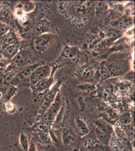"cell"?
Instances as JSON below:
<instances>
[{"label": "cell", "instance_id": "cell-13", "mask_svg": "<svg viewBox=\"0 0 135 151\" xmlns=\"http://www.w3.org/2000/svg\"><path fill=\"white\" fill-rule=\"evenodd\" d=\"M94 124L96 127L106 134H111L114 132L113 125H112L110 122H108L104 119H99L96 120L94 122Z\"/></svg>", "mask_w": 135, "mask_h": 151}, {"label": "cell", "instance_id": "cell-33", "mask_svg": "<svg viewBox=\"0 0 135 151\" xmlns=\"http://www.w3.org/2000/svg\"><path fill=\"white\" fill-rule=\"evenodd\" d=\"M78 101H79V104H80V106L81 110L83 111L85 109L86 107V103L85 100H84V98L83 97H79L78 98Z\"/></svg>", "mask_w": 135, "mask_h": 151}, {"label": "cell", "instance_id": "cell-20", "mask_svg": "<svg viewBox=\"0 0 135 151\" xmlns=\"http://www.w3.org/2000/svg\"><path fill=\"white\" fill-rule=\"evenodd\" d=\"M132 114L130 112H125L122 113L119 119V123L121 125L123 126H128L132 124Z\"/></svg>", "mask_w": 135, "mask_h": 151}, {"label": "cell", "instance_id": "cell-2", "mask_svg": "<svg viewBox=\"0 0 135 151\" xmlns=\"http://www.w3.org/2000/svg\"><path fill=\"white\" fill-rule=\"evenodd\" d=\"M61 83L60 81L55 83V84L50 88L45 96L43 97L38 110V113L43 115L45 110L50 106L56 98L57 94L59 92Z\"/></svg>", "mask_w": 135, "mask_h": 151}, {"label": "cell", "instance_id": "cell-22", "mask_svg": "<svg viewBox=\"0 0 135 151\" xmlns=\"http://www.w3.org/2000/svg\"><path fill=\"white\" fill-rule=\"evenodd\" d=\"M50 125L51 124L45 122H37L33 129L34 132H48L50 130Z\"/></svg>", "mask_w": 135, "mask_h": 151}, {"label": "cell", "instance_id": "cell-10", "mask_svg": "<svg viewBox=\"0 0 135 151\" xmlns=\"http://www.w3.org/2000/svg\"><path fill=\"white\" fill-rule=\"evenodd\" d=\"M62 139L65 146H70L75 142L77 137L72 129L64 128L62 131Z\"/></svg>", "mask_w": 135, "mask_h": 151}, {"label": "cell", "instance_id": "cell-27", "mask_svg": "<svg viewBox=\"0 0 135 151\" xmlns=\"http://www.w3.org/2000/svg\"><path fill=\"white\" fill-rule=\"evenodd\" d=\"M95 6L98 10L101 12H106L108 10L109 6L108 3L105 1H97L95 4Z\"/></svg>", "mask_w": 135, "mask_h": 151}, {"label": "cell", "instance_id": "cell-31", "mask_svg": "<svg viewBox=\"0 0 135 151\" xmlns=\"http://www.w3.org/2000/svg\"><path fill=\"white\" fill-rule=\"evenodd\" d=\"M6 109L9 112H14L15 110V107L13 103H11L10 102H8L6 104Z\"/></svg>", "mask_w": 135, "mask_h": 151}, {"label": "cell", "instance_id": "cell-9", "mask_svg": "<svg viewBox=\"0 0 135 151\" xmlns=\"http://www.w3.org/2000/svg\"><path fill=\"white\" fill-rule=\"evenodd\" d=\"M80 54L79 48L75 47L65 46L60 55L59 58L63 59H69L74 60L77 58Z\"/></svg>", "mask_w": 135, "mask_h": 151}, {"label": "cell", "instance_id": "cell-17", "mask_svg": "<svg viewBox=\"0 0 135 151\" xmlns=\"http://www.w3.org/2000/svg\"><path fill=\"white\" fill-rule=\"evenodd\" d=\"M43 65H44V64L41 61H40L38 63H36L35 64L28 65L23 69L22 71L21 72V74L23 77L26 78H29L34 70H35L38 68Z\"/></svg>", "mask_w": 135, "mask_h": 151}, {"label": "cell", "instance_id": "cell-7", "mask_svg": "<svg viewBox=\"0 0 135 151\" xmlns=\"http://www.w3.org/2000/svg\"><path fill=\"white\" fill-rule=\"evenodd\" d=\"M133 24V19L128 16H121L118 19L111 21L110 25L113 28L118 29L121 31V30L127 29L132 25Z\"/></svg>", "mask_w": 135, "mask_h": 151}, {"label": "cell", "instance_id": "cell-23", "mask_svg": "<svg viewBox=\"0 0 135 151\" xmlns=\"http://www.w3.org/2000/svg\"><path fill=\"white\" fill-rule=\"evenodd\" d=\"M19 142L21 148L24 151H28L29 148V142L27 136L24 133H21L19 136Z\"/></svg>", "mask_w": 135, "mask_h": 151}, {"label": "cell", "instance_id": "cell-35", "mask_svg": "<svg viewBox=\"0 0 135 151\" xmlns=\"http://www.w3.org/2000/svg\"><path fill=\"white\" fill-rule=\"evenodd\" d=\"M14 87H10L9 89L7 91V96H10L11 95L13 94V93L14 92Z\"/></svg>", "mask_w": 135, "mask_h": 151}, {"label": "cell", "instance_id": "cell-5", "mask_svg": "<svg viewBox=\"0 0 135 151\" xmlns=\"http://www.w3.org/2000/svg\"><path fill=\"white\" fill-rule=\"evenodd\" d=\"M53 72L51 67L48 65H43L34 70L29 77L30 81L32 85L42 81L44 79L50 77Z\"/></svg>", "mask_w": 135, "mask_h": 151}, {"label": "cell", "instance_id": "cell-28", "mask_svg": "<svg viewBox=\"0 0 135 151\" xmlns=\"http://www.w3.org/2000/svg\"><path fill=\"white\" fill-rule=\"evenodd\" d=\"M22 9L25 12H29L32 11L35 8V5L34 4L31 2L26 1L24 2V3L22 4Z\"/></svg>", "mask_w": 135, "mask_h": 151}, {"label": "cell", "instance_id": "cell-37", "mask_svg": "<svg viewBox=\"0 0 135 151\" xmlns=\"http://www.w3.org/2000/svg\"><path fill=\"white\" fill-rule=\"evenodd\" d=\"M2 42V39L1 38V37H0V43H1Z\"/></svg>", "mask_w": 135, "mask_h": 151}, {"label": "cell", "instance_id": "cell-15", "mask_svg": "<svg viewBox=\"0 0 135 151\" xmlns=\"http://www.w3.org/2000/svg\"><path fill=\"white\" fill-rule=\"evenodd\" d=\"M110 77V74L108 69L104 65H103L98 67L97 70H95L93 80L95 79L97 81H103Z\"/></svg>", "mask_w": 135, "mask_h": 151}, {"label": "cell", "instance_id": "cell-14", "mask_svg": "<svg viewBox=\"0 0 135 151\" xmlns=\"http://www.w3.org/2000/svg\"><path fill=\"white\" fill-rule=\"evenodd\" d=\"M113 128L114 132L116 134L117 137H118V139L126 147L128 142L129 139L126 132L124 130L123 127H122L120 123L116 124L115 125H113Z\"/></svg>", "mask_w": 135, "mask_h": 151}, {"label": "cell", "instance_id": "cell-16", "mask_svg": "<svg viewBox=\"0 0 135 151\" xmlns=\"http://www.w3.org/2000/svg\"><path fill=\"white\" fill-rule=\"evenodd\" d=\"M96 139L99 142L100 144L104 146H108L110 139L111 137V134H106L105 132H103V131L95 127V129Z\"/></svg>", "mask_w": 135, "mask_h": 151}, {"label": "cell", "instance_id": "cell-24", "mask_svg": "<svg viewBox=\"0 0 135 151\" xmlns=\"http://www.w3.org/2000/svg\"><path fill=\"white\" fill-rule=\"evenodd\" d=\"M122 31L115 28H110L106 33V37L110 39H116L122 35Z\"/></svg>", "mask_w": 135, "mask_h": 151}, {"label": "cell", "instance_id": "cell-11", "mask_svg": "<svg viewBox=\"0 0 135 151\" xmlns=\"http://www.w3.org/2000/svg\"><path fill=\"white\" fill-rule=\"evenodd\" d=\"M108 147L111 151H124L126 148V146L118 139L114 132L111 134Z\"/></svg>", "mask_w": 135, "mask_h": 151}, {"label": "cell", "instance_id": "cell-36", "mask_svg": "<svg viewBox=\"0 0 135 151\" xmlns=\"http://www.w3.org/2000/svg\"><path fill=\"white\" fill-rule=\"evenodd\" d=\"M2 93H1V92H0V98H1V97H2Z\"/></svg>", "mask_w": 135, "mask_h": 151}, {"label": "cell", "instance_id": "cell-32", "mask_svg": "<svg viewBox=\"0 0 135 151\" xmlns=\"http://www.w3.org/2000/svg\"><path fill=\"white\" fill-rule=\"evenodd\" d=\"M28 151H38L36 145L34 142V141H33L32 139L30 141L29 148H28Z\"/></svg>", "mask_w": 135, "mask_h": 151}, {"label": "cell", "instance_id": "cell-21", "mask_svg": "<svg viewBox=\"0 0 135 151\" xmlns=\"http://www.w3.org/2000/svg\"><path fill=\"white\" fill-rule=\"evenodd\" d=\"M38 141L42 144H49L51 142V139L48 132H34Z\"/></svg>", "mask_w": 135, "mask_h": 151}, {"label": "cell", "instance_id": "cell-34", "mask_svg": "<svg viewBox=\"0 0 135 151\" xmlns=\"http://www.w3.org/2000/svg\"><path fill=\"white\" fill-rule=\"evenodd\" d=\"M15 76V74L14 73H10L6 75L5 77L6 81L8 83L11 82Z\"/></svg>", "mask_w": 135, "mask_h": 151}, {"label": "cell", "instance_id": "cell-25", "mask_svg": "<svg viewBox=\"0 0 135 151\" xmlns=\"http://www.w3.org/2000/svg\"><path fill=\"white\" fill-rule=\"evenodd\" d=\"M49 26V23L45 20H42L36 24L35 26V31L38 33H40V35L45 33L44 30H46L48 27Z\"/></svg>", "mask_w": 135, "mask_h": 151}, {"label": "cell", "instance_id": "cell-1", "mask_svg": "<svg viewBox=\"0 0 135 151\" xmlns=\"http://www.w3.org/2000/svg\"><path fill=\"white\" fill-rule=\"evenodd\" d=\"M104 66L108 69L110 77H116L126 73L129 69V64L125 59H118L107 62Z\"/></svg>", "mask_w": 135, "mask_h": 151}, {"label": "cell", "instance_id": "cell-8", "mask_svg": "<svg viewBox=\"0 0 135 151\" xmlns=\"http://www.w3.org/2000/svg\"><path fill=\"white\" fill-rule=\"evenodd\" d=\"M53 70L50 77L40 81L33 86V91L36 93H41L48 91L53 85Z\"/></svg>", "mask_w": 135, "mask_h": 151}, {"label": "cell", "instance_id": "cell-30", "mask_svg": "<svg viewBox=\"0 0 135 151\" xmlns=\"http://www.w3.org/2000/svg\"><path fill=\"white\" fill-rule=\"evenodd\" d=\"M9 30V27L7 25L2 24L0 25V37H2L6 35Z\"/></svg>", "mask_w": 135, "mask_h": 151}, {"label": "cell", "instance_id": "cell-12", "mask_svg": "<svg viewBox=\"0 0 135 151\" xmlns=\"http://www.w3.org/2000/svg\"><path fill=\"white\" fill-rule=\"evenodd\" d=\"M75 122L77 132L79 136L83 137L89 134L90 130L88 126L81 117L79 116L76 117L75 119Z\"/></svg>", "mask_w": 135, "mask_h": 151}, {"label": "cell", "instance_id": "cell-19", "mask_svg": "<svg viewBox=\"0 0 135 151\" xmlns=\"http://www.w3.org/2000/svg\"><path fill=\"white\" fill-rule=\"evenodd\" d=\"M78 89L83 93H87L88 94H92L96 91L97 88L94 85L86 83L78 86Z\"/></svg>", "mask_w": 135, "mask_h": 151}, {"label": "cell", "instance_id": "cell-4", "mask_svg": "<svg viewBox=\"0 0 135 151\" xmlns=\"http://www.w3.org/2000/svg\"><path fill=\"white\" fill-rule=\"evenodd\" d=\"M55 39L56 35L50 33L39 35L33 43L34 49L40 52H45L53 43Z\"/></svg>", "mask_w": 135, "mask_h": 151}, {"label": "cell", "instance_id": "cell-6", "mask_svg": "<svg viewBox=\"0 0 135 151\" xmlns=\"http://www.w3.org/2000/svg\"><path fill=\"white\" fill-rule=\"evenodd\" d=\"M95 70L90 65H85L77 70L76 76L77 79L83 82L89 83L93 80Z\"/></svg>", "mask_w": 135, "mask_h": 151}, {"label": "cell", "instance_id": "cell-26", "mask_svg": "<svg viewBox=\"0 0 135 151\" xmlns=\"http://www.w3.org/2000/svg\"><path fill=\"white\" fill-rule=\"evenodd\" d=\"M17 51V48L15 45L11 44L6 47L3 52L4 55L6 57H12L15 54Z\"/></svg>", "mask_w": 135, "mask_h": 151}, {"label": "cell", "instance_id": "cell-18", "mask_svg": "<svg viewBox=\"0 0 135 151\" xmlns=\"http://www.w3.org/2000/svg\"><path fill=\"white\" fill-rule=\"evenodd\" d=\"M30 59V57L27 53L22 52L16 55L14 58V63L18 67H21L27 63Z\"/></svg>", "mask_w": 135, "mask_h": 151}, {"label": "cell", "instance_id": "cell-3", "mask_svg": "<svg viewBox=\"0 0 135 151\" xmlns=\"http://www.w3.org/2000/svg\"><path fill=\"white\" fill-rule=\"evenodd\" d=\"M61 107V96L60 92H58L56 96V98L53 100V101L43 114V122L51 124L53 123L55 118L60 111Z\"/></svg>", "mask_w": 135, "mask_h": 151}, {"label": "cell", "instance_id": "cell-29", "mask_svg": "<svg viewBox=\"0 0 135 151\" xmlns=\"http://www.w3.org/2000/svg\"><path fill=\"white\" fill-rule=\"evenodd\" d=\"M64 111V107L63 106H62L60 109V111L57 114L53 123L55 124H59L62 122V119H63Z\"/></svg>", "mask_w": 135, "mask_h": 151}]
</instances>
